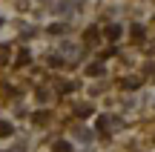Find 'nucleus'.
Here are the masks:
<instances>
[{"instance_id":"f257e3e1","label":"nucleus","mask_w":155,"mask_h":152,"mask_svg":"<svg viewBox=\"0 0 155 152\" xmlns=\"http://www.w3.org/2000/svg\"><path fill=\"white\" fill-rule=\"evenodd\" d=\"M86 75H89V78H101V75H104V63H89Z\"/></svg>"},{"instance_id":"f03ea898","label":"nucleus","mask_w":155,"mask_h":152,"mask_svg":"<svg viewBox=\"0 0 155 152\" xmlns=\"http://www.w3.org/2000/svg\"><path fill=\"white\" fill-rule=\"evenodd\" d=\"M109 126H112V121L106 118V115H101V118H98V129L104 132V135H109Z\"/></svg>"},{"instance_id":"7ed1b4c3","label":"nucleus","mask_w":155,"mask_h":152,"mask_svg":"<svg viewBox=\"0 0 155 152\" xmlns=\"http://www.w3.org/2000/svg\"><path fill=\"white\" fill-rule=\"evenodd\" d=\"M12 132H15V126H12L9 121H0V138H9Z\"/></svg>"},{"instance_id":"20e7f679","label":"nucleus","mask_w":155,"mask_h":152,"mask_svg":"<svg viewBox=\"0 0 155 152\" xmlns=\"http://www.w3.org/2000/svg\"><path fill=\"white\" fill-rule=\"evenodd\" d=\"M106 37H112V40L121 37V26H109V29H106Z\"/></svg>"},{"instance_id":"39448f33","label":"nucleus","mask_w":155,"mask_h":152,"mask_svg":"<svg viewBox=\"0 0 155 152\" xmlns=\"http://www.w3.org/2000/svg\"><path fill=\"white\" fill-rule=\"evenodd\" d=\"M55 152H69V144L66 141H58L55 144Z\"/></svg>"},{"instance_id":"423d86ee","label":"nucleus","mask_w":155,"mask_h":152,"mask_svg":"<svg viewBox=\"0 0 155 152\" xmlns=\"http://www.w3.org/2000/svg\"><path fill=\"white\" fill-rule=\"evenodd\" d=\"M66 29H69V26H66V23H58V26H52V29H49V32H55V34H61V32H66Z\"/></svg>"},{"instance_id":"0eeeda50","label":"nucleus","mask_w":155,"mask_h":152,"mask_svg":"<svg viewBox=\"0 0 155 152\" xmlns=\"http://www.w3.org/2000/svg\"><path fill=\"white\" fill-rule=\"evenodd\" d=\"M63 55H72V57H78V55H81V49H72V46H63Z\"/></svg>"},{"instance_id":"6e6552de","label":"nucleus","mask_w":155,"mask_h":152,"mask_svg":"<svg viewBox=\"0 0 155 152\" xmlns=\"http://www.w3.org/2000/svg\"><path fill=\"white\" fill-rule=\"evenodd\" d=\"M124 86H127V89H135V86H138V80H135V78H127V80H124Z\"/></svg>"},{"instance_id":"1a4fd4ad","label":"nucleus","mask_w":155,"mask_h":152,"mask_svg":"<svg viewBox=\"0 0 155 152\" xmlns=\"http://www.w3.org/2000/svg\"><path fill=\"white\" fill-rule=\"evenodd\" d=\"M0 23H3V20H0Z\"/></svg>"}]
</instances>
